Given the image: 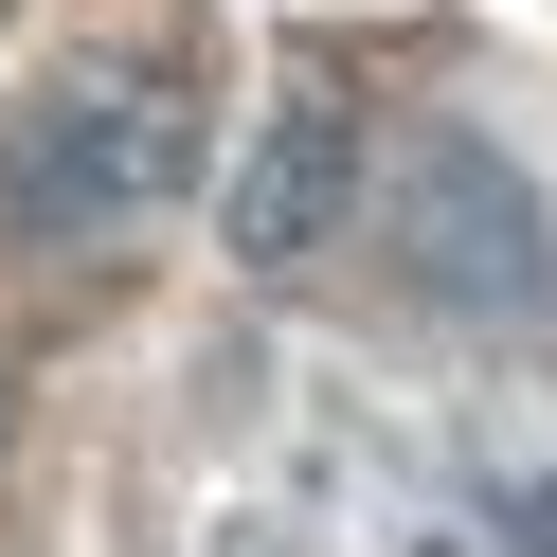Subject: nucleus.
Here are the masks:
<instances>
[{
    "mask_svg": "<svg viewBox=\"0 0 557 557\" xmlns=\"http://www.w3.org/2000/svg\"><path fill=\"white\" fill-rule=\"evenodd\" d=\"M198 181V90L162 54H73L0 126V252H126Z\"/></svg>",
    "mask_w": 557,
    "mask_h": 557,
    "instance_id": "nucleus-1",
    "label": "nucleus"
},
{
    "mask_svg": "<svg viewBox=\"0 0 557 557\" xmlns=\"http://www.w3.org/2000/svg\"><path fill=\"white\" fill-rule=\"evenodd\" d=\"M377 252H396V288L432 306V324L557 306V216H540V181H521L485 126H413V145L377 162Z\"/></svg>",
    "mask_w": 557,
    "mask_h": 557,
    "instance_id": "nucleus-2",
    "label": "nucleus"
},
{
    "mask_svg": "<svg viewBox=\"0 0 557 557\" xmlns=\"http://www.w3.org/2000/svg\"><path fill=\"white\" fill-rule=\"evenodd\" d=\"M360 198H377V145H360V109L306 73V90H270L252 145H234V181H216V252L252 270V288H288V270L342 252V216H360Z\"/></svg>",
    "mask_w": 557,
    "mask_h": 557,
    "instance_id": "nucleus-3",
    "label": "nucleus"
},
{
    "mask_svg": "<svg viewBox=\"0 0 557 557\" xmlns=\"http://www.w3.org/2000/svg\"><path fill=\"white\" fill-rule=\"evenodd\" d=\"M485 540H504V557H557V468H521V485H504V521H485Z\"/></svg>",
    "mask_w": 557,
    "mask_h": 557,
    "instance_id": "nucleus-4",
    "label": "nucleus"
},
{
    "mask_svg": "<svg viewBox=\"0 0 557 557\" xmlns=\"http://www.w3.org/2000/svg\"><path fill=\"white\" fill-rule=\"evenodd\" d=\"M0 449H18V377H0Z\"/></svg>",
    "mask_w": 557,
    "mask_h": 557,
    "instance_id": "nucleus-5",
    "label": "nucleus"
}]
</instances>
